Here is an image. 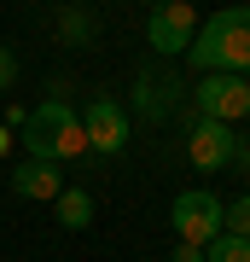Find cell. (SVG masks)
Instances as JSON below:
<instances>
[{"mask_svg": "<svg viewBox=\"0 0 250 262\" xmlns=\"http://www.w3.org/2000/svg\"><path fill=\"white\" fill-rule=\"evenodd\" d=\"M169 262H204V245H186V239H180V245H175V256H169Z\"/></svg>", "mask_w": 250, "mask_h": 262, "instance_id": "cell-13", "label": "cell"}, {"mask_svg": "<svg viewBox=\"0 0 250 262\" xmlns=\"http://www.w3.org/2000/svg\"><path fill=\"white\" fill-rule=\"evenodd\" d=\"M221 233H239V239H250V192L227 204V222H221Z\"/></svg>", "mask_w": 250, "mask_h": 262, "instance_id": "cell-11", "label": "cell"}, {"mask_svg": "<svg viewBox=\"0 0 250 262\" xmlns=\"http://www.w3.org/2000/svg\"><path fill=\"white\" fill-rule=\"evenodd\" d=\"M53 210H58V227H70V233L93 222V198H87L82 187H64V192L53 198Z\"/></svg>", "mask_w": 250, "mask_h": 262, "instance_id": "cell-9", "label": "cell"}, {"mask_svg": "<svg viewBox=\"0 0 250 262\" xmlns=\"http://www.w3.org/2000/svg\"><path fill=\"white\" fill-rule=\"evenodd\" d=\"M24 151L29 158H47V163H64V158H82L87 151V128H82V117L70 111L64 99H47V105H35L24 122Z\"/></svg>", "mask_w": 250, "mask_h": 262, "instance_id": "cell-2", "label": "cell"}, {"mask_svg": "<svg viewBox=\"0 0 250 262\" xmlns=\"http://www.w3.org/2000/svg\"><path fill=\"white\" fill-rule=\"evenodd\" d=\"M12 82H18V58L0 47V88H12Z\"/></svg>", "mask_w": 250, "mask_h": 262, "instance_id": "cell-12", "label": "cell"}, {"mask_svg": "<svg viewBox=\"0 0 250 262\" xmlns=\"http://www.w3.org/2000/svg\"><path fill=\"white\" fill-rule=\"evenodd\" d=\"M0 158H6V128H0Z\"/></svg>", "mask_w": 250, "mask_h": 262, "instance_id": "cell-14", "label": "cell"}, {"mask_svg": "<svg viewBox=\"0 0 250 262\" xmlns=\"http://www.w3.org/2000/svg\"><path fill=\"white\" fill-rule=\"evenodd\" d=\"M82 128H87V151H122L128 146V111H122L117 99H93L82 111Z\"/></svg>", "mask_w": 250, "mask_h": 262, "instance_id": "cell-6", "label": "cell"}, {"mask_svg": "<svg viewBox=\"0 0 250 262\" xmlns=\"http://www.w3.org/2000/svg\"><path fill=\"white\" fill-rule=\"evenodd\" d=\"M18 198H47L53 204L58 192H64V175H58V163H47V158H29V163H18Z\"/></svg>", "mask_w": 250, "mask_h": 262, "instance_id": "cell-8", "label": "cell"}, {"mask_svg": "<svg viewBox=\"0 0 250 262\" xmlns=\"http://www.w3.org/2000/svg\"><path fill=\"white\" fill-rule=\"evenodd\" d=\"M233 151H239V134H233V122H215V117H204L192 128V140H186V158L204 169V175L210 169H227Z\"/></svg>", "mask_w": 250, "mask_h": 262, "instance_id": "cell-7", "label": "cell"}, {"mask_svg": "<svg viewBox=\"0 0 250 262\" xmlns=\"http://www.w3.org/2000/svg\"><path fill=\"white\" fill-rule=\"evenodd\" d=\"M192 35H198V12L186 6V0H163V6H151V24H146V41L157 53H180L192 47Z\"/></svg>", "mask_w": 250, "mask_h": 262, "instance_id": "cell-5", "label": "cell"}, {"mask_svg": "<svg viewBox=\"0 0 250 262\" xmlns=\"http://www.w3.org/2000/svg\"><path fill=\"white\" fill-rule=\"evenodd\" d=\"M192 94H198V111L204 117L239 122L250 111V76H239V70H204V82H198Z\"/></svg>", "mask_w": 250, "mask_h": 262, "instance_id": "cell-4", "label": "cell"}, {"mask_svg": "<svg viewBox=\"0 0 250 262\" xmlns=\"http://www.w3.org/2000/svg\"><path fill=\"white\" fill-rule=\"evenodd\" d=\"M169 222H175V233H180L186 245H210L215 233H221V222H227V204H221L210 187H192V192L175 198Z\"/></svg>", "mask_w": 250, "mask_h": 262, "instance_id": "cell-3", "label": "cell"}, {"mask_svg": "<svg viewBox=\"0 0 250 262\" xmlns=\"http://www.w3.org/2000/svg\"><path fill=\"white\" fill-rule=\"evenodd\" d=\"M204 262H250V239H239V233H215V239L204 245Z\"/></svg>", "mask_w": 250, "mask_h": 262, "instance_id": "cell-10", "label": "cell"}, {"mask_svg": "<svg viewBox=\"0 0 250 262\" xmlns=\"http://www.w3.org/2000/svg\"><path fill=\"white\" fill-rule=\"evenodd\" d=\"M186 64L198 76L204 70H239L250 76V6H227L204 18V29L192 35V47H186Z\"/></svg>", "mask_w": 250, "mask_h": 262, "instance_id": "cell-1", "label": "cell"}]
</instances>
